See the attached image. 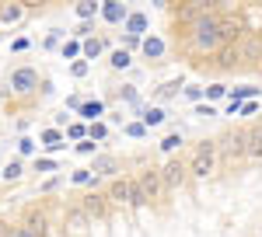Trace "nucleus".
Masks as SVG:
<instances>
[{"label":"nucleus","instance_id":"7c9ffc66","mask_svg":"<svg viewBox=\"0 0 262 237\" xmlns=\"http://www.w3.org/2000/svg\"><path fill=\"white\" fill-rule=\"evenodd\" d=\"M88 136H91V139H101V136H105V126H101V122H95V126L88 129Z\"/></svg>","mask_w":262,"mask_h":237},{"label":"nucleus","instance_id":"473e14b6","mask_svg":"<svg viewBox=\"0 0 262 237\" xmlns=\"http://www.w3.org/2000/svg\"><path fill=\"white\" fill-rule=\"evenodd\" d=\"M70 70H74V77H84V74H88V63H84V59H77Z\"/></svg>","mask_w":262,"mask_h":237},{"label":"nucleus","instance_id":"4c0bfd02","mask_svg":"<svg viewBox=\"0 0 262 237\" xmlns=\"http://www.w3.org/2000/svg\"><path fill=\"white\" fill-rule=\"evenodd\" d=\"M238 112H242V115H252V112H255V101H245V105L238 108Z\"/></svg>","mask_w":262,"mask_h":237},{"label":"nucleus","instance_id":"1a4fd4ad","mask_svg":"<svg viewBox=\"0 0 262 237\" xmlns=\"http://www.w3.org/2000/svg\"><path fill=\"white\" fill-rule=\"evenodd\" d=\"M238 56L245 63H259L262 59V35H245L242 45H238Z\"/></svg>","mask_w":262,"mask_h":237},{"label":"nucleus","instance_id":"f704fd0d","mask_svg":"<svg viewBox=\"0 0 262 237\" xmlns=\"http://www.w3.org/2000/svg\"><path fill=\"white\" fill-rule=\"evenodd\" d=\"M39 171H56V164H53L49 157H42V160H39Z\"/></svg>","mask_w":262,"mask_h":237},{"label":"nucleus","instance_id":"4be33fe9","mask_svg":"<svg viewBox=\"0 0 262 237\" xmlns=\"http://www.w3.org/2000/svg\"><path fill=\"white\" fill-rule=\"evenodd\" d=\"M84 56H91V59L101 56V42L98 39H88V42H84Z\"/></svg>","mask_w":262,"mask_h":237},{"label":"nucleus","instance_id":"72a5a7b5","mask_svg":"<svg viewBox=\"0 0 262 237\" xmlns=\"http://www.w3.org/2000/svg\"><path fill=\"white\" fill-rule=\"evenodd\" d=\"M77 150H81V154H91V150H95V143H91V139H81V143H77Z\"/></svg>","mask_w":262,"mask_h":237},{"label":"nucleus","instance_id":"dca6fc26","mask_svg":"<svg viewBox=\"0 0 262 237\" xmlns=\"http://www.w3.org/2000/svg\"><path fill=\"white\" fill-rule=\"evenodd\" d=\"M143 53H147L150 59H158L164 53V42L161 39H147V42H143Z\"/></svg>","mask_w":262,"mask_h":237},{"label":"nucleus","instance_id":"6e6552de","mask_svg":"<svg viewBox=\"0 0 262 237\" xmlns=\"http://www.w3.org/2000/svg\"><path fill=\"white\" fill-rule=\"evenodd\" d=\"M63 227H67L70 234H84V230L91 227V217L84 213V206H74V209H67V217H63Z\"/></svg>","mask_w":262,"mask_h":237},{"label":"nucleus","instance_id":"58836bf2","mask_svg":"<svg viewBox=\"0 0 262 237\" xmlns=\"http://www.w3.org/2000/svg\"><path fill=\"white\" fill-rule=\"evenodd\" d=\"M18 237H32V234H28V230H25V227H21V230H18Z\"/></svg>","mask_w":262,"mask_h":237},{"label":"nucleus","instance_id":"5701e85b","mask_svg":"<svg viewBox=\"0 0 262 237\" xmlns=\"http://www.w3.org/2000/svg\"><path fill=\"white\" fill-rule=\"evenodd\" d=\"M21 7H0V21H18Z\"/></svg>","mask_w":262,"mask_h":237},{"label":"nucleus","instance_id":"a211bd4d","mask_svg":"<svg viewBox=\"0 0 262 237\" xmlns=\"http://www.w3.org/2000/svg\"><path fill=\"white\" fill-rule=\"evenodd\" d=\"M101 112H105L101 101H84V105H81V115L84 118H95V115H101Z\"/></svg>","mask_w":262,"mask_h":237},{"label":"nucleus","instance_id":"7ed1b4c3","mask_svg":"<svg viewBox=\"0 0 262 237\" xmlns=\"http://www.w3.org/2000/svg\"><path fill=\"white\" fill-rule=\"evenodd\" d=\"M221 157H224V164H234V160L248 157V154H245V129L227 133V136L221 139Z\"/></svg>","mask_w":262,"mask_h":237},{"label":"nucleus","instance_id":"412c9836","mask_svg":"<svg viewBox=\"0 0 262 237\" xmlns=\"http://www.w3.org/2000/svg\"><path fill=\"white\" fill-rule=\"evenodd\" d=\"M4 178H7V181H18L21 178V160H11V164L4 168Z\"/></svg>","mask_w":262,"mask_h":237},{"label":"nucleus","instance_id":"39448f33","mask_svg":"<svg viewBox=\"0 0 262 237\" xmlns=\"http://www.w3.org/2000/svg\"><path fill=\"white\" fill-rule=\"evenodd\" d=\"M133 188H137V178H116L108 185V202L116 206H133Z\"/></svg>","mask_w":262,"mask_h":237},{"label":"nucleus","instance_id":"9d476101","mask_svg":"<svg viewBox=\"0 0 262 237\" xmlns=\"http://www.w3.org/2000/svg\"><path fill=\"white\" fill-rule=\"evenodd\" d=\"M21 227H25V230H28L32 237H46V234H49V223H46V213H39V209H32V213L25 217V223H21Z\"/></svg>","mask_w":262,"mask_h":237},{"label":"nucleus","instance_id":"b1692460","mask_svg":"<svg viewBox=\"0 0 262 237\" xmlns=\"http://www.w3.org/2000/svg\"><path fill=\"white\" fill-rule=\"evenodd\" d=\"M112 66H129V53H126V49H119V53H112Z\"/></svg>","mask_w":262,"mask_h":237},{"label":"nucleus","instance_id":"f03ea898","mask_svg":"<svg viewBox=\"0 0 262 237\" xmlns=\"http://www.w3.org/2000/svg\"><path fill=\"white\" fill-rule=\"evenodd\" d=\"M192 39H196V45L206 49V53L217 49V45H221V21L217 18H200L196 21V35H192Z\"/></svg>","mask_w":262,"mask_h":237},{"label":"nucleus","instance_id":"a878e982","mask_svg":"<svg viewBox=\"0 0 262 237\" xmlns=\"http://www.w3.org/2000/svg\"><path fill=\"white\" fill-rule=\"evenodd\" d=\"M21 227H14V223H7V220H0V237H18Z\"/></svg>","mask_w":262,"mask_h":237},{"label":"nucleus","instance_id":"c85d7f7f","mask_svg":"<svg viewBox=\"0 0 262 237\" xmlns=\"http://www.w3.org/2000/svg\"><path fill=\"white\" fill-rule=\"evenodd\" d=\"M126 133H129V136H143V133H147V126H143V122H129V126H126Z\"/></svg>","mask_w":262,"mask_h":237},{"label":"nucleus","instance_id":"2eb2a0df","mask_svg":"<svg viewBox=\"0 0 262 237\" xmlns=\"http://www.w3.org/2000/svg\"><path fill=\"white\" fill-rule=\"evenodd\" d=\"M238 32H242V28H238V21H234V25H231V21H221V42L238 39Z\"/></svg>","mask_w":262,"mask_h":237},{"label":"nucleus","instance_id":"423d86ee","mask_svg":"<svg viewBox=\"0 0 262 237\" xmlns=\"http://www.w3.org/2000/svg\"><path fill=\"white\" fill-rule=\"evenodd\" d=\"M140 192H143V199L147 202H154V199H161V192H164V181H161V171H143L140 178Z\"/></svg>","mask_w":262,"mask_h":237},{"label":"nucleus","instance_id":"c756f323","mask_svg":"<svg viewBox=\"0 0 262 237\" xmlns=\"http://www.w3.org/2000/svg\"><path fill=\"white\" fill-rule=\"evenodd\" d=\"M252 94H255V87H238V91H234V98H231V101H245V98H252Z\"/></svg>","mask_w":262,"mask_h":237},{"label":"nucleus","instance_id":"aec40b11","mask_svg":"<svg viewBox=\"0 0 262 237\" xmlns=\"http://www.w3.org/2000/svg\"><path fill=\"white\" fill-rule=\"evenodd\" d=\"M42 139H46V147H49V150H60V147H63L56 129H46V133H42Z\"/></svg>","mask_w":262,"mask_h":237},{"label":"nucleus","instance_id":"9b49d317","mask_svg":"<svg viewBox=\"0 0 262 237\" xmlns=\"http://www.w3.org/2000/svg\"><path fill=\"white\" fill-rule=\"evenodd\" d=\"M245 154L255 157V160H262V126L245 129Z\"/></svg>","mask_w":262,"mask_h":237},{"label":"nucleus","instance_id":"0eeeda50","mask_svg":"<svg viewBox=\"0 0 262 237\" xmlns=\"http://www.w3.org/2000/svg\"><path fill=\"white\" fill-rule=\"evenodd\" d=\"M11 87H14L18 94H28V91L39 87V74H35L32 66H21V70H14V77H11Z\"/></svg>","mask_w":262,"mask_h":237},{"label":"nucleus","instance_id":"c9c22d12","mask_svg":"<svg viewBox=\"0 0 262 237\" xmlns=\"http://www.w3.org/2000/svg\"><path fill=\"white\" fill-rule=\"evenodd\" d=\"M84 133H88L84 126H70V136H74V139H84Z\"/></svg>","mask_w":262,"mask_h":237},{"label":"nucleus","instance_id":"f257e3e1","mask_svg":"<svg viewBox=\"0 0 262 237\" xmlns=\"http://www.w3.org/2000/svg\"><path fill=\"white\" fill-rule=\"evenodd\" d=\"M213 157H217V143H200L196 147V154H192V164H189V175H196V178H206V175H213Z\"/></svg>","mask_w":262,"mask_h":237},{"label":"nucleus","instance_id":"cd10ccee","mask_svg":"<svg viewBox=\"0 0 262 237\" xmlns=\"http://www.w3.org/2000/svg\"><path fill=\"white\" fill-rule=\"evenodd\" d=\"M179 87H182V80H168V84L161 87V98H171V94H175Z\"/></svg>","mask_w":262,"mask_h":237},{"label":"nucleus","instance_id":"393cba45","mask_svg":"<svg viewBox=\"0 0 262 237\" xmlns=\"http://www.w3.org/2000/svg\"><path fill=\"white\" fill-rule=\"evenodd\" d=\"M77 14L81 18H95L98 14V4H77Z\"/></svg>","mask_w":262,"mask_h":237},{"label":"nucleus","instance_id":"e433bc0d","mask_svg":"<svg viewBox=\"0 0 262 237\" xmlns=\"http://www.w3.org/2000/svg\"><path fill=\"white\" fill-rule=\"evenodd\" d=\"M18 147H21V154H32V150H35V143H32V139H21Z\"/></svg>","mask_w":262,"mask_h":237},{"label":"nucleus","instance_id":"4468645a","mask_svg":"<svg viewBox=\"0 0 262 237\" xmlns=\"http://www.w3.org/2000/svg\"><path fill=\"white\" fill-rule=\"evenodd\" d=\"M101 14H105V21H112V25L122 21V18H129V14H126V7L116 4V0H112V4H105V7H101Z\"/></svg>","mask_w":262,"mask_h":237},{"label":"nucleus","instance_id":"6ab92c4d","mask_svg":"<svg viewBox=\"0 0 262 237\" xmlns=\"http://www.w3.org/2000/svg\"><path fill=\"white\" fill-rule=\"evenodd\" d=\"M126 21H129V32H133V35H140L143 28H147V18H143V14H129Z\"/></svg>","mask_w":262,"mask_h":237},{"label":"nucleus","instance_id":"f8f14e48","mask_svg":"<svg viewBox=\"0 0 262 237\" xmlns=\"http://www.w3.org/2000/svg\"><path fill=\"white\" fill-rule=\"evenodd\" d=\"M84 213H88V217H105V213H108V196H101V192H91V196L84 199Z\"/></svg>","mask_w":262,"mask_h":237},{"label":"nucleus","instance_id":"ddd939ff","mask_svg":"<svg viewBox=\"0 0 262 237\" xmlns=\"http://www.w3.org/2000/svg\"><path fill=\"white\" fill-rule=\"evenodd\" d=\"M95 175H116L119 171V160L116 157H95V168H91Z\"/></svg>","mask_w":262,"mask_h":237},{"label":"nucleus","instance_id":"2f4dec72","mask_svg":"<svg viewBox=\"0 0 262 237\" xmlns=\"http://www.w3.org/2000/svg\"><path fill=\"white\" fill-rule=\"evenodd\" d=\"M77 53H81V45H77V42H67V45H63V56H67V59L77 56Z\"/></svg>","mask_w":262,"mask_h":237},{"label":"nucleus","instance_id":"bb28decb","mask_svg":"<svg viewBox=\"0 0 262 237\" xmlns=\"http://www.w3.org/2000/svg\"><path fill=\"white\" fill-rule=\"evenodd\" d=\"M161 147H164V150H175V147H182V136H179V133H171V136L161 139Z\"/></svg>","mask_w":262,"mask_h":237},{"label":"nucleus","instance_id":"20e7f679","mask_svg":"<svg viewBox=\"0 0 262 237\" xmlns=\"http://www.w3.org/2000/svg\"><path fill=\"white\" fill-rule=\"evenodd\" d=\"M185 178H189V164H182V160H168L161 168V181L168 192H175V188H182L185 185Z\"/></svg>","mask_w":262,"mask_h":237},{"label":"nucleus","instance_id":"f3484780","mask_svg":"<svg viewBox=\"0 0 262 237\" xmlns=\"http://www.w3.org/2000/svg\"><path fill=\"white\" fill-rule=\"evenodd\" d=\"M143 126H158V122H164V112L161 108H143Z\"/></svg>","mask_w":262,"mask_h":237}]
</instances>
